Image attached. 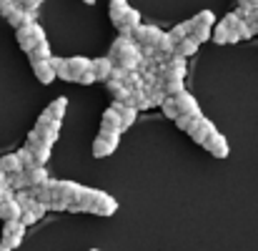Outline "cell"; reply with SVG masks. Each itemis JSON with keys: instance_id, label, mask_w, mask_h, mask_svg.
<instances>
[{"instance_id": "d590c367", "label": "cell", "mask_w": 258, "mask_h": 251, "mask_svg": "<svg viewBox=\"0 0 258 251\" xmlns=\"http://www.w3.org/2000/svg\"><path fill=\"white\" fill-rule=\"evenodd\" d=\"M146 98H148V103H151V108H153V106H161V103H163L168 95L163 93V88H156V90H151Z\"/></svg>"}, {"instance_id": "3957f363", "label": "cell", "mask_w": 258, "mask_h": 251, "mask_svg": "<svg viewBox=\"0 0 258 251\" xmlns=\"http://www.w3.org/2000/svg\"><path fill=\"white\" fill-rule=\"evenodd\" d=\"M173 103H175V108H178V113H180V116L201 118V106H198V101H196L188 90H180L178 95H173Z\"/></svg>"}, {"instance_id": "f6af8a7d", "label": "cell", "mask_w": 258, "mask_h": 251, "mask_svg": "<svg viewBox=\"0 0 258 251\" xmlns=\"http://www.w3.org/2000/svg\"><path fill=\"white\" fill-rule=\"evenodd\" d=\"M40 3H43V0H20L18 5H20L23 10H33V13H35V8H38Z\"/></svg>"}, {"instance_id": "cb8c5ba5", "label": "cell", "mask_w": 258, "mask_h": 251, "mask_svg": "<svg viewBox=\"0 0 258 251\" xmlns=\"http://www.w3.org/2000/svg\"><path fill=\"white\" fill-rule=\"evenodd\" d=\"M103 128H113V131L123 133V128H120V118H118V113H115L113 108H105V111H103Z\"/></svg>"}, {"instance_id": "ba28073f", "label": "cell", "mask_w": 258, "mask_h": 251, "mask_svg": "<svg viewBox=\"0 0 258 251\" xmlns=\"http://www.w3.org/2000/svg\"><path fill=\"white\" fill-rule=\"evenodd\" d=\"M25 173V181H28V188H38V186H45L48 183V171L45 166H33L28 168V171H23Z\"/></svg>"}, {"instance_id": "ee69618b", "label": "cell", "mask_w": 258, "mask_h": 251, "mask_svg": "<svg viewBox=\"0 0 258 251\" xmlns=\"http://www.w3.org/2000/svg\"><path fill=\"white\" fill-rule=\"evenodd\" d=\"M68 206H71L68 201H63V198H55V201L48 206V211H68Z\"/></svg>"}, {"instance_id": "60d3db41", "label": "cell", "mask_w": 258, "mask_h": 251, "mask_svg": "<svg viewBox=\"0 0 258 251\" xmlns=\"http://www.w3.org/2000/svg\"><path fill=\"white\" fill-rule=\"evenodd\" d=\"M15 8H18V3H15V0H0V15H3V18H8Z\"/></svg>"}, {"instance_id": "4dcf8cb0", "label": "cell", "mask_w": 258, "mask_h": 251, "mask_svg": "<svg viewBox=\"0 0 258 251\" xmlns=\"http://www.w3.org/2000/svg\"><path fill=\"white\" fill-rule=\"evenodd\" d=\"M15 156H18V161H20V166H23V171H28V168H33V166H35V159H33V154H30V151H28L25 146H23V148H20V151H18Z\"/></svg>"}, {"instance_id": "e575fe53", "label": "cell", "mask_w": 258, "mask_h": 251, "mask_svg": "<svg viewBox=\"0 0 258 251\" xmlns=\"http://www.w3.org/2000/svg\"><path fill=\"white\" fill-rule=\"evenodd\" d=\"M193 20H196V25H206V28H213V13H211V10H201V13H198V15H196Z\"/></svg>"}, {"instance_id": "ab89813d", "label": "cell", "mask_w": 258, "mask_h": 251, "mask_svg": "<svg viewBox=\"0 0 258 251\" xmlns=\"http://www.w3.org/2000/svg\"><path fill=\"white\" fill-rule=\"evenodd\" d=\"M20 241H23V239H5V236H3V239H0V251L18 249V246H20Z\"/></svg>"}, {"instance_id": "74e56055", "label": "cell", "mask_w": 258, "mask_h": 251, "mask_svg": "<svg viewBox=\"0 0 258 251\" xmlns=\"http://www.w3.org/2000/svg\"><path fill=\"white\" fill-rule=\"evenodd\" d=\"M236 35H238V40H248V38H253V35H251V28H248L246 20H238V25H236Z\"/></svg>"}, {"instance_id": "836d02e7", "label": "cell", "mask_w": 258, "mask_h": 251, "mask_svg": "<svg viewBox=\"0 0 258 251\" xmlns=\"http://www.w3.org/2000/svg\"><path fill=\"white\" fill-rule=\"evenodd\" d=\"M236 15H238L241 20H251V15H253V8H251V3H248V0H241V3H238V10H236Z\"/></svg>"}, {"instance_id": "4fadbf2b", "label": "cell", "mask_w": 258, "mask_h": 251, "mask_svg": "<svg viewBox=\"0 0 258 251\" xmlns=\"http://www.w3.org/2000/svg\"><path fill=\"white\" fill-rule=\"evenodd\" d=\"M198 45H201V43H198L196 38H190V35H188V38H183V40H180V43L175 45V56H178V58H188V56H196Z\"/></svg>"}, {"instance_id": "603a6c76", "label": "cell", "mask_w": 258, "mask_h": 251, "mask_svg": "<svg viewBox=\"0 0 258 251\" xmlns=\"http://www.w3.org/2000/svg\"><path fill=\"white\" fill-rule=\"evenodd\" d=\"M128 8H131L128 0H110V20H113V25H120V18H123V13Z\"/></svg>"}, {"instance_id": "4316f807", "label": "cell", "mask_w": 258, "mask_h": 251, "mask_svg": "<svg viewBox=\"0 0 258 251\" xmlns=\"http://www.w3.org/2000/svg\"><path fill=\"white\" fill-rule=\"evenodd\" d=\"M98 138L105 141V143H110L113 148H118V143H120V133L113 131V128H103V126H100V131H98Z\"/></svg>"}, {"instance_id": "f35d334b", "label": "cell", "mask_w": 258, "mask_h": 251, "mask_svg": "<svg viewBox=\"0 0 258 251\" xmlns=\"http://www.w3.org/2000/svg\"><path fill=\"white\" fill-rule=\"evenodd\" d=\"M168 35L173 38V43H175V45H178V43H180L183 38H188V33H185V28H183V25H173Z\"/></svg>"}, {"instance_id": "30bf717a", "label": "cell", "mask_w": 258, "mask_h": 251, "mask_svg": "<svg viewBox=\"0 0 258 251\" xmlns=\"http://www.w3.org/2000/svg\"><path fill=\"white\" fill-rule=\"evenodd\" d=\"M90 71H93L95 81H108L110 71H113V63L108 58H95V61H90Z\"/></svg>"}, {"instance_id": "d6a6232c", "label": "cell", "mask_w": 258, "mask_h": 251, "mask_svg": "<svg viewBox=\"0 0 258 251\" xmlns=\"http://www.w3.org/2000/svg\"><path fill=\"white\" fill-rule=\"evenodd\" d=\"M211 30H213V28H206V25H196V28H193V33H190V38H196L198 43H206V40L211 38Z\"/></svg>"}, {"instance_id": "b9f144b4", "label": "cell", "mask_w": 258, "mask_h": 251, "mask_svg": "<svg viewBox=\"0 0 258 251\" xmlns=\"http://www.w3.org/2000/svg\"><path fill=\"white\" fill-rule=\"evenodd\" d=\"M193 121H196V118H190V116H178V118H175V126H178L180 131H188Z\"/></svg>"}, {"instance_id": "6da1fadb", "label": "cell", "mask_w": 258, "mask_h": 251, "mask_svg": "<svg viewBox=\"0 0 258 251\" xmlns=\"http://www.w3.org/2000/svg\"><path fill=\"white\" fill-rule=\"evenodd\" d=\"M15 40H18V45H20L25 53H30L35 45L45 43V30H43L38 23H30V25H23V28L15 30Z\"/></svg>"}, {"instance_id": "7402d4cb", "label": "cell", "mask_w": 258, "mask_h": 251, "mask_svg": "<svg viewBox=\"0 0 258 251\" xmlns=\"http://www.w3.org/2000/svg\"><path fill=\"white\" fill-rule=\"evenodd\" d=\"M23 234H25V226L20 221H5V226H3L5 239H23Z\"/></svg>"}, {"instance_id": "7bdbcfd3", "label": "cell", "mask_w": 258, "mask_h": 251, "mask_svg": "<svg viewBox=\"0 0 258 251\" xmlns=\"http://www.w3.org/2000/svg\"><path fill=\"white\" fill-rule=\"evenodd\" d=\"M76 83H83V85H93L95 83V76H93V71H86V73H81L78 78H76Z\"/></svg>"}, {"instance_id": "5bb4252c", "label": "cell", "mask_w": 258, "mask_h": 251, "mask_svg": "<svg viewBox=\"0 0 258 251\" xmlns=\"http://www.w3.org/2000/svg\"><path fill=\"white\" fill-rule=\"evenodd\" d=\"M50 66H53V71H55V78H63V81H68V83H73L76 78H73V73L68 71V63H66V58H58V56H53L50 58Z\"/></svg>"}, {"instance_id": "d4e9b609", "label": "cell", "mask_w": 258, "mask_h": 251, "mask_svg": "<svg viewBox=\"0 0 258 251\" xmlns=\"http://www.w3.org/2000/svg\"><path fill=\"white\" fill-rule=\"evenodd\" d=\"M156 51H158L161 56H166V58H171V56H175V43H173V38L168 35V33H163V35H161V40H158Z\"/></svg>"}, {"instance_id": "1f68e13d", "label": "cell", "mask_w": 258, "mask_h": 251, "mask_svg": "<svg viewBox=\"0 0 258 251\" xmlns=\"http://www.w3.org/2000/svg\"><path fill=\"white\" fill-rule=\"evenodd\" d=\"M161 108H163V116L166 118H171V121H175L180 113H178V108H175V103H173V98H166L163 103H161Z\"/></svg>"}, {"instance_id": "277c9868", "label": "cell", "mask_w": 258, "mask_h": 251, "mask_svg": "<svg viewBox=\"0 0 258 251\" xmlns=\"http://www.w3.org/2000/svg\"><path fill=\"white\" fill-rule=\"evenodd\" d=\"M213 131H216V128H213V123H211L208 118H203V116H201V118H196V121L190 123V128H188L185 133H188L196 143H201V146H203V143H206V138H208Z\"/></svg>"}, {"instance_id": "d6986e66", "label": "cell", "mask_w": 258, "mask_h": 251, "mask_svg": "<svg viewBox=\"0 0 258 251\" xmlns=\"http://www.w3.org/2000/svg\"><path fill=\"white\" fill-rule=\"evenodd\" d=\"M66 106H68V98H55L48 108H45V113L53 118V121H63V116H66Z\"/></svg>"}, {"instance_id": "bcb514c9", "label": "cell", "mask_w": 258, "mask_h": 251, "mask_svg": "<svg viewBox=\"0 0 258 251\" xmlns=\"http://www.w3.org/2000/svg\"><path fill=\"white\" fill-rule=\"evenodd\" d=\"M83 3H88V5H93V3H95V0H83Z\"/></svg>"}, {"instance_id": "f546056e", "label": "cell", "mask_w": 258, "mask_h": 251, "mask_svg": "<svg viewBox=\"0 0 258 251\" xmlns=\"http://www.w3.org/2000/svg\"><path fill=\"white\" fill-rule=\"evenodd\" d=\"M123 85L128 88V90H143V78H141V73H128L125 78H123Z\"/></svg>"}, {"instance_id": "f1b7e54d", "label": "cell", "mask_w": 258, "mask_h": 251, "mask_svg": "<svg viewBox=\"0 0 258 251\" xmlns=\"http://www.w3.org/2000/svg\"><path fill=\"white\" fill-rule=\"evenodd\" d=\"M8 188H10V191H25V188H28L25 173H13V176H8Z\"/></svg>"}, {"instance_id": "7dc6e473", "label": "cell", "mask_w": 258, "mask_h": 251, "mask_svg": "<svg viewBox=\"0 0 258 251\" xmlns=\"http://www.w3.org/2000/svg\"><path fill=\"white\" fill-rule=\"evenodd\" d=\"M90 251H98V249H90Z\"/></svg>"}, {"instance_id": "5b68a950", "label": "cell", "mask_w": 258, "mask_h": 251, "mask_svg": "<svg viewBox=\"0 0 258 251\" xmlns=\"http://www.w3.org/2000/svg\"><path fill=\"white\" fill-rule=\"evenodd\" d=\"M203 148H206L208 154H213L216 159H226V156H228V141H226L218 131H213V133L206 138Z\"/></svg>"}, {"instance_id": "8992f818", "label": "cell", "mask_w": 258, "mask_h": 251, "mask_svg": "<svg viewBox=\"0 0 258 251\" xmlns=\"http://www.w3.org/2000/svg\"><path fill=\"white\" fill-rule=\"evenodd\" d=\"M115 211H118V201H115L113 196H108V193L98 191L95 204H93V214H98V216H113Z\"/></svg>"}, {"instance_id": "ac0fdd59", "label": "cell", "mask_w": 258, "mask_h": 251, "mask_svg": "<svg viewBox=\"0 0 258 251\" xmlns=\"http://www.w3.org/2000/svg\"><path fill=\"white\" fill-rule=\"evenodd\" d=\"M161 35H163L161 28H156V25H146V30H143V43H141V45H146V48H156L158 40H161ZM141 45H138V48H141Z\"/></svg>"}, {"instance_id": "2e32d148", "label": "cell", "mask_w": 258, "mask_h": 251, "mask_svg": "<svg viewBox=\"0 0 258 251\" xmlns=\"http://www.w3.org/2000/svg\"><path fill=\"white\" fill-rule=\"evenodd\" d=\"M0 171L5 176H13V173H23V166H20V161H18L15 154H8V156L0 159Z\"/></svg>"}, {"instance_id": "83f0119b", "label": "cell", "mask_w": 258, "mask_h": 251, "mask_svg": "<svg viewBox=\"0 0 258 251\" xmlns=\"http://www.w3.org/2000/svg\"><path fill=\"white\" fill-rule=\"evenodd\" d=\"M115 148L110 146V143H105V141H100V138H95L93 141V156L95 159H105V156H110Z\"/></svg>"}, {"instance_id": "8fae6325", "label": "cell", "mask_w": 258, "mask_h": 251, "mask_svg": "<svg viewBox=\"0 0 258 251\" xmlns=\"http://www.w3.org/2000/svg\"><path fill=\"white\" fill-rule=\"evenodd\" d=\"M33 73H35V78H38L40 83H53V78H55V71H53L50 61L33 63Z\"/></svg>"}, {"instance_id": "484cf974", "label": "cell", "mask_w": 258, "mask_h": 251, "mask_svg": "<svg viewBox=\"0 0 258 251\" xmlns=\"http://www.w3.org/2000/svg\"><path fill=\"white\" fill-rule=\"evenodd\" d=\"M120 25H123V28H136V25H141V13H138L136 8H128V10L123 13V18H120ZM120 25H115V28H120Z\"/></svg>"}, {"instance_id": "9a60e30c", "label": "cell", "mask_w": 258, "mask_h": 251, "mask_svg": "<svg viewBox=\"0 0 258 251\" xmlns=\"http://www.w3.org/2000/svg\"><path fill=\"white\" fill-rule=\"evenodd\" d=\"M105 88H108V93L113 95L115 103H125L128 95H131V90H128L123 83H118V81H105Z\"/></svg>"}, {"instance_id": "e0dca14e", "label": "cell", "mask_w": 258, "mask_h": 251, "mask_svg": "<svg viewBox=\"0 0 258 251\" xmlns=\"http://www.w3.org/2000/svg\"><path fill=\"white\" fill-rule=\"evenodd\" d=\"M66 63H68V71L73 73V78H78L81 73L90 71V61H88V58H83V56H76V58H66Z\"/></svg>"}, {"instance_id": "ffe728a7", "label": "cell", "mask_w": 258, "mask_h": 251, "mask_svg": "<svg viewBox=\"0 0 258 251\" xmlns=\"http://www.w3.org/2000/svg\"><path fill=\"white\" fill-rule=\"evenodd\" d=\"M125 106H133L136 111H148V108H151V103H148V98H146V93H143V90H131V95H128Z\"/></svg>"}, {"instance_id": "52a82bcc", "label": "cell", "mask_w": 258, "mask_h": 251, "mask_svg": "<svg viewBox=\"0 0 258 251\" xmlns=\"http://www.w3.org/2000/svg\"><path fill=\"white\" fill-rule=\"evenodd\" d=\"M45 211H48V209H45L43 204L33 201V204H30L28 209H23V214H20V224H23V226L28 229V226H33L35 221H40V219L45 216Z\"/></svg>"}, {"instance_id": "8d00e7d4", "label": "cell", "mask_w": 258, "mask_h": 251, "mask_svg": "<svg viewBox=\"0 0 258 251\" xmlns=\"http://www.w3.org/2000/svg\"><path fill=\"white\" fill-rule=\"evenodd\" d=\"M211 35H213V40L221 43V45H226V40H228V30L223 28V23H218L216 30H211Z\"/></svg>"}, {"instance_id": "9c48e42d", "label": "cell", "mask_w": 258, "mask_h": 251, "mask_svg": "<svg viewBox=\"0 0 258 251\" xmlns=\"http://www.w3.org/2000/svg\"><path fill=\"white\" fill-rule=\"evenodd\" d=\"M8 23H10V25H15V30H18V28H23V25L35 23V13H33V10H23V8L18 5V8L8 15Z\"/></svg>"}, {"instance_id": "44dd1931", "label": "cell", "mask_w": 258, "mask_h": 251, "mask_svg": "<svg viewBox=\"0 0 258 251\" xmlns=\"http://www.w3.org/2000/svg\"><path fill=\"white\" fill-rule=\"evenodd\" d=\"M28 56H30V63H40V61H50V58H53L48 40H45V43H40V45H35V48H33Z\"/></svg>"}, {"instance_id": "7a4b0ae2", "label": "cell", "mask_w": 258, "mask_h": 251, "mask_svg": "<svg viewBox=\"0 0 258 251\" xmlns=\"http://www.w3.org/2000/svg\"><path fill=\"white\" fill-rule=\"evenodd\" d=\"M58 131H60V121H53L45 111L40 113V118H38V123H35V128H33V133L40 138V143L43 146H48V148H53V143L58 141Z\"/></svg>"}, {"instance_id": "7c38bea8", "label": "cell", "mask_w": 258, "mask_h": 251, "mask_svg": "<svg viewBox=\"0 0 258 251\" xmlns=\"http://www.w3.org/2000/svg\"><path fill=\"white\" fill-rule=\"evenodd\" d=\"M20 214H23V209L13 198H8V201L0 204V219L3 221H20Z\"/></svg>"}]
</instances>
